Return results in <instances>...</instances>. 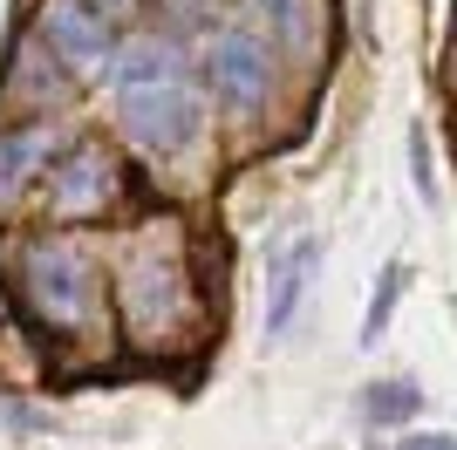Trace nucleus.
Here are the masks:
<instances>
[{"instance_id": "nucleus-6", "label": "nucleus", "mask_w": 457, "mask_h": 450, "mask_svg": "<svg viewBox=\"0 0 457 450\" xmlns=\"http://www.w3.org/2000/svg\"><path fill=\"white\" fill-rule=\"evenodd\" d=\"M41 191H48V219H55V225L103 219V212L123 205V164H116L103 144L55 150V164L41 171Z\"/></svg>"}, {"instance_id": "nucleus-14", "label": "nucleus", "mask_w": 457, "mask_h": 450, "mask_svg": "<svg viewBox=\"0 0 457 450\" xmlns=\"http://www.w3.org/2000/svg\"><path fill=\"white\" fill-rule=\"evenodd\" d=\"M403 450H451V437L430 430V437H403Z\"/></svg>"}, {"instance_id": "nucleus-7", "label": "nucleus", "mask_w": 457, "mask_h": 450, "mask_svg": "<svg viewBox=\"0 0 457 450\" xmlns=\"http://www.w3.org/2000/svg\"><path fill=\"white\" fill-rule=\"evenodd\" d=\"M246 28L273 48L287 69H328V41H335V7L328 0H246Z\"/></svg>"}, {"instance_id": "nucleus-11", "label": "nucleus", "mask_w": 457, "mask_h": 450, "mask_svg": "<svg viewBox=\"0 0 457 450\" xmlns=\"http://www.w3.org/2000/svg\"><path fill=\"white\" fill-rule=\"evenodd\" d=\"M403 287H410V266H382V287H376V300H369V314H362V341H376L382 328H389Z\"/></svg>"}, {"instance_id": "nucleus-1", "label": "nucleus", "mask_w": 457, "mask_h": 450, "mask_svg": "<svg viewBox=\"0 0 457 450\" xmlns=\"http://www.w3.org/2000/svg\"><path fill=\"white\" fill-rule=\"evenodd\" d=\"M110 110H116V130L137 157L151 164H178L205 144V123H212V96L198 82V62L178 35H157V28H137V35L116 41L110 69Z\"/></svg>"}, {"instance_id": "nucleus-4", "label": "nucleus", "mask_w": 457, "mask_h": 450, "mask_svg": "<svg viewBox=\"0 0 457 450\" xmlns=\"http://www.w3.org/2000/svg\"><path fill=\"white\" fill-rule=\"evenodd\" d=\"M137 0H41L35 7V41L55 55L69 82H103L116 41L130 35Z\"/></svg>"}, {"instance_id": "nucleus-5", "label": "nucleus", "mask_w": 457, "mask_h": 450, "mask_svg": "<svg viewBox=\"0 0 457 450\" xmlns=\"http://www.w3.org/2000/svg\"><path fill=\"white\" fill-rule=\"evenodd\" d=\"M198 82L232 116H267L273 96H280V62H273V48L253 35L246 21H219L198 41Z\"/></svg>"}, {"instance_id": "nucleus-12", "label": "nucleus", "mask_w": 457, "mask_h": 450, "mask_svg": "<svg viewBox=\"0 0 457 450\" xmlns=\"http://www.w3.org/2000/svg\"><path fill=\"white\" fill-rule=\"evenodd\" d=\"M417 403H423L417 382H376L369 389V416L376 423H403V416H417Z\"/></svg>"}, {"instance_id": "nucleus-9", "label": "nucleus", "mask_w": 457, "mask_h": 450, "mask_svg": "<svg viewBox=\"0 0 457 450\" xmlns=\"http://www.w3.org/2000/svg\"><path fill=\"white\" fill-rule=\"evenodd\" d=\"M314 266H321V239H294L280 253V266H273V287H267V335H287V321H294V307H301L307 280H314Z\"/></svg>"}, {"instance_id": "nucleus-10", "label": "nucleus", "mask_w": 457, "mask_h": 450, "mask_svg": "<svg viewBox=\"0 0 457 450\" xmlns=\"http://www.w3.org/2000/svg\"><path fill=\"white\" fill-rule=\"evenodd\" d=\"M62 82H69V75L55 69V55H48V48L28 35V41H21V55H14V75H7V96H14L21 110L48 116V103L62 96Z\"/></svg>"}, {"instance_id": "nucleus-3", "label": "nucleus", "mask_w": 457, "mask_h": 450, "mask_svg": "<svg viewBox=\"0 0 457 450\" xmlns=\"http://www.w3.org/2000/svg\"><path fill=\"white\" fill-rule=\"evenodd\" d=\"M116 314H123V335L137 348H171L191 335L198 321V294H191V266L178 239H144L123 253L116 266Z\"/></svg>"}, {"instance_id": "nucleus-13", "label": "nucleus", "mask_w": 457, "mask_h": 450, "mask_svg": "<svg viewBox=\"0 0 457 450\" xmlns=\"http://www.w3.org/2000/svg\"><path fill=\"white\" fill-rule=\"evenodd\" d=\"M410 164H417V191L437 205V164H430V144H423V130H410Z\"/></svg>"}, {"instance_id": "nucleus-2", "label": "nucleus", "mask_w": 457, "mask_h": 450, "mask_svg": "<svg viewBox=\"0 0 457 450\" xmlns=\"http://www.w3.org/2000/svg\"><path fill=\"white\" fill-rule=\"evenodd\" d=\"M7 280H14L21 314L35 321L41 335L89 341L96 328H103V307H110V294H103V260H96L82 239H69V232L21 239Z\"/></svg>"}, {"instance_id": "nucleus-8", "label": "nucleus", "mask_w": 457, "mask_h": 450, "mask_svg": "<svg viewBox=\"0 0 457 450\" xmlns=\"http://www.w3.org/2000/svg\"><path fill=\"white\" fill-rule=\"evenodd\" d=\"M62 130L55 116H28V123H7L0 130V212H14L28 191L41 185V171L55 164Z\"/></svg>"}, {"instance_id": "nucleus-15", "label": "nucleus", "mask_w": 457, "mask_h": 450, "mask_svg": "<svg viewBox=\"0 0 457 450\" xmlns=\"http://www.w3.org/2000/svg\"><path fill=\"white\" fill-rule=\"evenodd\" d=\"M157 7H171V14H198L205 0H157Z\"/></svg>"}]
</instances>
